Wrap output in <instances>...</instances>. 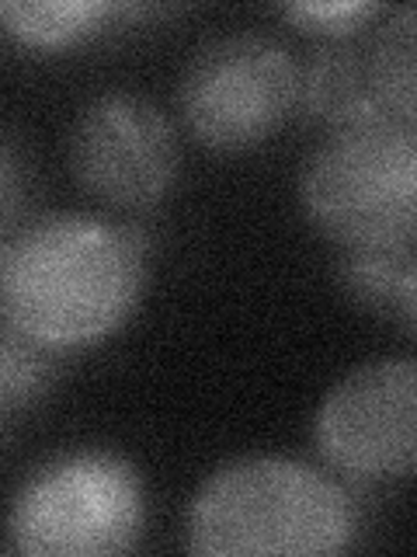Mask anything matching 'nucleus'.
<instances>
[{
  "instance_id": "nucleus-1",
  "label": "nucleus",
  "mask_w": 417,
  "mask_h": 557,
  "mask_svg": "<svg viewBox=\"0 0 417 557\" xmlns=\"http://www.w3.org/2000/svg\"><path fill=\"white\" fill-rule=\"evenodd\" d=\"M150 283V244L98 213H49L0 251V313L52 356L87 352L132 321Z\"/></svg>"
},
{
  "instance_id": "nucleus-2",
  "label": "nucleus",
  "mask_w": 417,
  "mask_h": 557,
  "mask_svg": "<svg viewBox=\"0 0 417 557\" xmlns=\"http://www.w3.org/2000/svg\"><path fill=\"white\" fill-rule=\"evenodd\" d=\"M358 536L348 487L295 457L248 453L208 474L185 509L199 557H334Z\"/></svg>"
},
{
  "instance_id": "nucleus-3",
  "label": "nucleus",
  "mask_w": 417,
  "mask_h": 557,
  "mask_svg": "<svg viewBox=\"0 0 417 557\" xmlns=\"http://www.w3.org/2000/svg\"><path fill=\"white\" fill-rule=\"evenodd\" d=\"M300 206L338 248H407L417 237V126L330 129L300 168Z\"/></svg>"
},
{
  "instance_id": "nucleus-4",
  "label": "nucleus",
  "mask_w": 417,
  "mask_h": 557,
  "mask_svg": "<svg viewBox=\"0 0 417 557\" xmlns=\"http://www.w3.org/2000/svg\"><path fill=\"white\" fill-rule=\"evenodd\" d=\"M150 495L139 467L115 449L77 446L42 460L17 484L8 544L28 557H115L147 530Z\"/></svg>"
},
{
  "instance_id": "nucleus-5",
  "label": "nucleus",
  "mask_w": 417,
  "mask_h": 557,
  "mask_svg": "<svg viewBox=\"0 0 417 557\" xmlns=\"http://www.w3.org/2000/svg\"><path fill=\"white\" fill-rule=\"evenodd\" d=\"M300 109V63L265 32H230L205 42L181 74L178 112L205 150H254Z\"/></svg>"
},
{
  "instance_id": "nucleus-6",
  "label": "nucleus",
  "mask_w": 417,
  "mask_h": 557,
  "mask_svg": "<svg viewBox=\"0 0 417 557\" xmlns=\"http://www.w3.org/2000/svg\"><path fill=\"white\" fill-rule=\"evenodd\" d=\"M313 446L344 481H407L417 463V362L382 356L344 373L313 418Z\"/></svg>"
},
{
  "instance_id": "nucleus-7",
  "label": "nucleus",
  "mask_w": 417,
  "mask_h": 557,
  "mask_svg": "<svg viewBox=\"0 0 417 557\" xmlns=\"http://www.w3.org/2000/svg\"><path fill=\"white\" fill-rule=\"evenodd\" d=\"M70 171L101 202L150 209L178 182V129L147 95L104 91L84 104L70 129Z\"/></svg>"
},
{
  "instance_id": "nucleus-8",
  "label": "nucleus",
  "mask_w": 417,
  "mask_h": 557,
  "mask_svg": "<svg viewBox=\"0 0 417 557\" xmlns=\"http://www.w3.org/2000/svg\"><path fill=\"white\" fill-rule=\"evenodd\" d=\"M300 112L327 133L393 119L379 95L365 39H327L300 66Z\"/></svg>"
},
{
  "instance_id": "nucleus-9",
  "label": "nucleus",
  "mask_w": 417,
  "mask_h": 557,
  "mask_svg": "<svg viewBox=\"0 0 417 557\" xmlns=\"http://www.w3.org/2000/svg\"><path fill=\"white\" fill-rule=\"evenodd\" d=\"M338 283L352 300L372 313L400 318L407 335L417 321V258L407 248H344L338 258Z\"/></svg>"
},
{
  "instance_id": "nucleus-10",
  "label": "nucleus",
  "mask_w": 417,
  "mask_h": 557,
  "mask_svg": "<svg viewBox=\"0 0 417 557\" xmlns=\"http://www.w3.org/2000/svg\"><path fill=\"white\" fill-rule=\"evenodd\" d=\"M126 8L101 4V0H8L0 4V28L17 46L35 52H63L74 49L109 25V17Z\"/></svg>"
},
{
  "instance_id": "nucleus-11",
  "label": "nucleus",
  "mask_w": 417,
  "mask_h": 557,
  "mask_svg": "<svg viewBox=\"0 0 417 557\" xmlns=\"http://www.w3.org/2000/svg\"><path fill=\"white\" fill-rule=\"evenodd\" d=\"M379 95L396 122L417 126V39L414 4L390 11V22L365 39Z\"/></svg>"
},
{
  "instance_id": "nucleus-12",
  "label": "nucleus",
  "mask_w": 417,
  "mask_h": 557,
  "mask_svg": "<svg viewBox=\"0 0 417 557\" xmlns=\"http://www.w3.org/2000/svg\"><path fill=\"white\" fill-rule=\"evenodd\" d=\"M56 380V356L22 335L0 313V414L31 408Z\"/></svg>"
},
{
  "instance_id": "nucleus-13",
  "label": "nucleus",
  "mask_w": 417,
  "mask_h": 557,
  "mask_svg": "<svg viewBox=\"0 0 417 557\" xmlns=\"http://www.w3.org/2000/svg\"><path fill=\"white\" fill-rule=\"evenodd\" d=\"M282 14L303 32H320L327 39H352L382 14V4L376 0H317V4L300 0V4H286Z\"/></svg>"
},
{
  "instance_id": "nucleus-14",
  "label": "nucleus",
  "mask_w": 417,
  "mask_h": 557,
  "mask_svg": "<svg viewBox=\"0 0 417 557\" xmlns=\"http://www.w3.org/2000/svg\"><path fill=\"white\" fill-rule=\"evenodd\" d=\"M25 191V161L14 144L0 136V216H11Z\"/></svg>"
}]
</instances>
